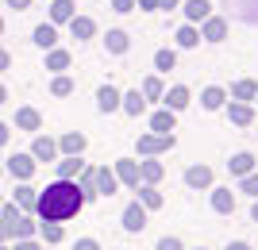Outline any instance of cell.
Returning a JSON list of instances; mask_svg holds the SVG:
<instances>
[{"mask_svg":"<svg viewBox=\"0 0 258 250\" xmlns=\"http://www.w3.org/2000/svg\"><path fill=\"white\" fill-rule=\"evenodd\" d=\"M81 208H85V196H81L77 181H54V185H46L39 193L35 216L46 219V223H62V219H74Z\"/></svg>","mask_w":258,"mask_h":250,"instance_id":"1","label":"cell"},{"mask_svg":"<svg viewBox=\"0 0 258 250\" xmlns=\"http://www.w3.org/2000/svg\"><path fill=\"white\" fill-rule=\"evenodd\" d=\"M4 170H8V174L16 177V181H31V177H35V170H39V162H35L31 154H12Z\"/></svg>","mask_w":258,"mask_h":250,"instance_id":"2","label":"cell"},{"mask_svg":"<svg viewBox=\"0 0 258 250\" xmlns=\"http://www.w3.org/2000/svg\"><path fill=\"white\" fill-rule=\"evenodd\" d=\"M173 135H139V154H162V150H173Z\"/></svg>","mask_w":258,"mask_h":250,"instance_id":"3","label":"cell"},{"mask_svg":"<svg viewBox=\"0 0 258 250\" xmlns=\"http://www.w3.org/2000/svg\"><path fill=\"white\" fill-rule=\"evenodd\" d=\"M27 154H31L35 162H54V158H58V142L46 139V135H35V142H31Z\"/></svg>","mask_w":258,"mask_h":250,"instance_id":"4","label":"cell"},{"mask_svg":"<svg viewBox=\"0 0 258 250\" xmlns=\"http://www.w3.org/2000/svg\"><path fill=\"white\" fill-rule=\"evenodd\" d=\"M123 227H127L131 235H139V231L147 227V208H143L139 200H135V204H127V208H123Z\"/></svg>","mask_w":258,"mask_h":250,"instance_id":"5","label":"cell"},{"mask_svg":"<svg viewBox=\"0 0 258 250\" xmlns=\"http://www.w3.org/2000/svg\"><path fill=\"white\" fill-rule=\"evenodd\" d=\"M58 150H62L66 158H81V150H85V135H81V131H66L62 139H58Z\"/></svg>","mask_w":258,"mask_h":250,"instance_id":"6","label":"cell"},{"mask_svg":"<svg viewBox=\"0 0 258 250\" xmlns=\"http://www.w3.org/2000/svg\"><path fill=\"white\" fill-rule=\"evenodd\" d=\"M112 174H116V181H123V185H131V189H139V162H131V158H119Z\"/></svg>","mask_w":258,"mask_h":250,"instance_id":"7","label":"cell"},{"mask_svg":"<svg viewBox=\"0 0 258 250\" xmlns=\"http://www.w3.org/2000/svg\"><path fill=\"white\" fill-rule=\"evenodd\" d=\"M35 200H39V193H35L27 181H20V185H16V200H12V204L20 208V212H35Z\"/></svg>","mask_w":258,"mask_h":250,"instance_id":"8","label":"cell"},{"mask_svg":"<svg viewBox=\"0 0 258 250\" xmlns=\"http://www.w3.org/2000/svg\"><path fill=\"white\" fill-rule=\"evenodd\" d=\"M185 185L208 189V185H212V170H208V165H189V170H185Z\"/></svg>","mask_w":258,"mask_h":250,"instance_id":"9","label":"cell"},{"mask_svg":"<svg viewBox=\"0 0 258 250\" xmlns=\"http://www.w3.org/2000/svg\"><path fill=\"white\" fill-rule=\"evenodd\" d=\"M212 16V4L208 0H185V20L189 23H201V20H208Z\"/></svg>","mask_w":258,"mask_h":250,"instance_id":"10","label":"cell"},{"mask_svg":"<svg viewBox=\"0 0 258 250\" xmlns=\"http://www.w3.org/2000/svg\"><path fill=\"white\" fill-rule=\"evenodd\" d=\"M97 108L104 112V116H108V112H116V108H119V93H116L112 85H100V89H97Z\"/></svg>","mask_w":258,"mask_h":250,"instance_id":"11","label":"cell"},{"mask_svg":"<svg viewBox=\"0 0 258 250\" xmlns=\"http://www.w3.org/2000/svg\"><path fill=\"white\" fill-rule=\"evenodd\" d=\"M31 39H35V46H43V50H54V43H58V31H54V23H39Z\"/></svg>","mask_w":258,"mask_h":250,"instance_id":"12","label":"cell"},{"mask_svg":"<svg viewBox=\"0 0 258 250\" xmlns=\"http://www.w3.org/2000/svg\"><path fill=\"white\" fill-rule=\"evenodd\" d=\"M16 127H20V131H39V127H43V116H39L35 108H20V112H16Z\"/></svg>","mask_w":258,"mask_h":250,"instance_id":"13","label":"cell"},{"mask_svg":"<svg viewBox=\"0 0 258 250\" xmlns=\"http://www.w3.org/2000/svg\"><path fill=\"white\" fill-rule=\"evenodd\" d=\"M39 235V223H35L31 216H20L16 219V231H12V242H20V239H35Z\"/></svg>","mask_w":258,"mask_h":250,"instance_id":"14","label":"cell"},{"mask_svg":"<svg viewBox=\"0 0 258 250\" xmlns=\"http://www.w3.org/2000/svg\"><path fill=\"white\" fill-rule=\"evenodd\" d=\"M212 208L220 212V216L235 212V196H231V189H212Z\"/></svg>","mask_w":258,"mask_h":250,"instance_id":"15","label":"cell"},{"mask_svg":"<svg viewBox=\"0 0 258 250\" xmlns=\"http://www.w3.org/2000/svg\"><path fill=\"white\" fill-rule=\"evenodd\" d=\"M74 8H77L74 0H54L50 4V23H70L74 20Z\"/></svg>","mask_w":258,"mask_h":250,"instance_id":"16","label":"cell"},{"mask_svg":"<svg viewBox=\"0 0 258 250\" xmlns=\"http://www.w3.org/2000/svg\"><path fill=\"white\" fill-rule=\"evenodd\" d=\"M70 31H74V39H93V35H97V23L89 20V16H74V20H70Z\"/></svg>","mask_w":258,"mask_h":250,"instance_id":"17","label":"cell"},{"mask_svg":"<svg viewBox=\"0 0 258 250\" xmlns=\"http://www.w3.org/2000/svg\"><path fill=\"white\" fill-rule=\"evenodd\" d=\"M77 189H81V196H85V200L100 196V193H97V170H81V174H77Z\"/></svg>","mask_w":258,"mask_h":250,"instance_id":"18","label":"cell"},{"mask_svg":"<svg viewBox=\"0 0 258 250\" xmlns=\"http://www.w3.org/2000/svg\"><path fill=\"white\" fill-rule=\"evenodd\" d=\"M162 100H166V108H170V112H181L185 104H189V89H185V85H173Z\"/></svg>","mask_w":258,"mask_h":250,"instance_id":"19","label":"cell"},{"mask_svg":"<svg viewBox=\"0 0 258 250\" xmlns=\"http://www.w3.org/2000/svg\"><path fill=\"white\" fill-rule=\"evenodd\" d=\"M224 35H227V23L220 20V16H208L205 20V39L208 43H224Z\"/></svg>","mask_w":258,"mask_h":250,"instance_id":"20","label":"cell"},{"mask_svg":"<svg viewBox=\"0 0 258 250\" xmlns=\"http://www.w3.org/2000/svg\"><path fill=\"white\" fill-rule=\"evenodd\" d=\"M151 127H154V135H173V112L170 108L154 112V116H151Z\"/></svg>","mask_w":258,"mask_h":250,"instance_id":"21","label":"cell"},{"mask_svg":"<svg viewBox=\"0 0 258 250\" xmlns=\"http://www.w3.org/2000/svg\"><path fill=\"white\" fill-rule=\"evenodd\" d=\"M116 185H119L116 174H112L108 165H100V170H97V193L100 196H112V193H116Z\"/></svg>","mask_w":258,"mask_h":250,"instance_id":"22","label":"cell"},{"mask_svg":"<svg viewBox=\"0 0 258 250\" xmlns=\"http://www.w3.org/2000/svg\"><path fill=\"white\" fill-rule=\"evenodd\" d=\"M119 108L127 112V116H143V108H147V100H143V93L135 89V93H127V97H119Z\"/></svg>","mask_w":258,"mask_h":250,"instance_id":"23","label":"cell"},{"mask_svg":"<svg viewBox=\"0 0 258 250\" xmlns=\"http://www.w3.org/2000/svg\"><path fill=\"white\" fill-rule=\"evenodd\" d=\"M224 100H227V93H224V89H216V85H208L205 93H201V104H205L208 112H216V108H224Z\"/></svg>","mask_w":258,"mask_h":250,"instance_id":"24","label":"cell"},{"mask_svg":"<svg viewBox=\"0 0 258 250\" xmlns=\"http://www.w3.org/2000/svg\"><path fill=\"white\" fill-rule=\"evenodd\" d=\"M46 69H54V73H62V69H70V50H46Z\"/></svg>","mask_w":258,"mask_h":250,"instance_id":"25","label":"cell"},{"mask_svg":"<svg viewBox=\"0 0 258 250\" xmlns=\"http://www.w3.org/2000/svg\"><path fill=\"white\" fill-rule=\"evenodd\" d=\"M81 170H85V165H81V158H62V162H58V181H74Z\"/></svg>","mask_w":258,"mask_h":250,"instance_id":"26","label":"cell"},{"mask_svg":"<svg viewBox=\"0 0 258 250\" xmlns=\"http://www.w3.org/2000/svg\"><path fill=\"white\" fill-rule=\"evenodd\" d=\"M231 97L235 100H254L258 97V81H250V77L247 81H235V85H231Z\"/></svg>","mask_w":258,"mask_h":250,"instance_id":"27","label":"cell"},{"mask_svg":"<svg viewBox=\"0 0 258 250\" xmlns=\"http://www.w3.org/2000/svg\"><path fill=\"white\" fill-rule=\"evenodd\" d=\"M227 170H231L235 177H247L250 170H254V158H250V154H235V158L227 162Z\"/></svg>","mask_w":258,"mask_h":250,"instance_id":"28","label":"cell"},{"mask_svg":"<svg viewBox=\"0 0 258 250\" xmlns=\"http://www.w3.org/2000/svg\"><path fill=\"white\" fill-rule=\"evenodd\" d=\"M227 116H231V123L247 127V123L254 120V108H250V104H231V108H227Z\"/></svg>","mask_w":258,"mask_h":250,"instance_id":"29","label":"cell"},{"mask_svg":"<svg viewBox=\"0 0 258 250\" xmlns=\"http://www.w3.org/2000/svg\"><path fill=\"white\" fill-rule=\"evenodd\" d=\"M104 46L112 50V54H123V50H127V31H108L104 35Z\"/></svg>","mask_w":258,"mask_h":250,"instance_id":"30","label":"cell"},{"mask_svg":"<svg viewBox=\"0 0 258 250\" xmlns=\"http://www.w3.org/2000/svg\"><path fill=\"white\" fill-rule=\"evenodd\" d=\"M39 235H43L46 242H62V239H66L62 223H46V219H43V223H39Z\"/></svg>","mask_w":258,"mask_h":250,"instance_id":"31","label":"cell"},{"mask_svg":"<svg viewBox=\"0 0 258 250\" xmlns=\"http://www.w3.org/2000/svg\"><path fill=\"white\" fill-rule=\"evenodd\" d=\"M201 43V31H197L193 23H185L181 31H177V46H197Z\"/></svg>","mask_w":258,"mask_h":250,"instance_id":"32","label":"cell"},{"mask_svg":"<svg viewBox=\"0 0 258 250\" xmlns=\"http://www.w3.org/2000/svg\"><path fill=\"white\" fill-rule=\"evenodd\" d=\"M173 65H177V54H173V50H158V54H154V69H162V73H170Z\"/></svg>","mask_w":258,"mask_h":250,"instance_id":"33","label":"cell"},{"mask_svg":"<svg viewBox=\"0 0 258 250\" xmlns=\"http://www.w3.org/2000/svg\"><path fill=\"white\" fill-rule=\"evenodd\" d=\"M139 200H143V208H162V193H158V189H151V185L139 189Z\"/></svg>","mask_w":258,"mask_h":250,"instance_id":"34","label":"cell"},{"mask_svg":"<svg viewBox=\"0 0 258 250\" xmlns=\"http://www.w3.org/2000/svg\"><path fill=\"white\" fill-rule=\"evenodd\" d=\"M50 93H54V97H70V93H74V81H70L66 73H58V77H54V85H50Z\"/></svg>","mask_w":258,"mask_h":250,"instance_id":"35","label":"cell"},{"mask_svg":"<svg viewBox=\"0 0 258 250\" xmlns=\"http://www.w3.org/2000/svg\"><path fill=\"white\" fill-rule=\"evenodd\" d=\"M162 97V81L158 77H147V81H143V100H158Z\"/></svg>","mask_w":258,"mask_h":250,"instance_id":"36","label":"cell"},{"mask_svg":"<svg viewBox=\"0 0 258 250\" xmlns=\"http://www.w3.org/2000/svg\"><path fill=\"white\" fill-rule=\"evenodd\" d=\"M139 174H143V177H147V181L154 185V181L162 177V165H158V162H143V165H139Z\"/></svg>","mask_w":258,"mask_h":250,"instance_id":"37","label":"cell"},{"mask_svg":"<svg viewBox=\"0 0 258 250\" xmlns=\"http://www.w3.org/2000/svg\"><path fill=\"white\" fill-rule=\"evenodd\" d=\"M158 250H181V239H177V235H166V239H158Z\"/></svg>","mask_w":258,"mask_h":250,"instance_id":"38","label":"cell"},{"mask_svg":"<svg viewBox=\"0 0 258 250\" xmlns=\"http://www.w3.org/2000/svg\"><path fill=\"white\" fill-rule=\"evenodd\" d=\"M243 193H254V196H258V174H247V177H243Z\"/></svg>","mask_w":258,"mask_h":250,"instance_id":"39","label":"cell"},{"mask_svg":"<svg viewBox=\"0 0 258 250\" xmlns=\"http://www.w3.org/2000/svg\"><path fill=\"white\" fill-rule=\"evenodd\" d=\"M8 250H43V246H39L35 239H20V242H12Z\"/></svg>","mask_w":258,"mask_h":250,"instance_id":"40","label":"cell"},{"mask_svg":"<svg viewBox=\"0 0 258 250\" xmlns=\"http://www.w3.org/2000/svg\"><path fill=\"white\" fill-rule=\"evenodd\" d=\"M135 8V0H112V12H131Z\"/></svg>","mask_w":258,"mask_h":250,"instance_id":"41","label":"cell"},{"mask_svg":"<svg viewBox=\"0 0 258 250\" xmlns=\"http://www.w3.org/2000/svg\"><path fill=\"white\" fill-rule=\"evenodd\" d=\"M74 250H100V246H97V239H77Z\"/></svg>","mask_w":258,"mask_h":250,"instance_id":"42","label":"cell"},{"mask_svg":"<svg viewBox=\"0 0 258 250\" xmlns=\"http://www.w3.org/2000/svg\"><path fill=\"white\" fill-rule=\"evenodd\" d=\"M8 8H16V12H23V8H31V0H4Z\"/></svg>","mask_w":258,"mask_h":250,"instance_id":"43","label":"cell"},{"mask_svg":"<svg viewBox=\"0 0 258 250\" xmlns=\"http://www.w3.org/2000/svg\"><path fill=\"white\" fill-rule=\"evenodd\" d=\"M8 139H12V127H8V123H0V146H8Z\"/></svg>","mask_w":258,"mask_h":250,"instance_id":"44","label":"cell"},{"mask_svg":"<svg viewBox=\"0 0 258 250\" xmlns=\"http://www.w3.org/2000/svg\"><path fill=\"white\" fill-rule=\"evenodd\" d=\"M135 4H139L143 12H154V8H158V0H135Z\"/></svg>","mask_w":258,"mask_h":250,"instance_id":"45","label":"cell"},{"mask_svg":"<svg viewBox=\"0 0 258 250\" xmlns=\"http://www.w3.org/2000/svg\"><path fill=\"white\" fill-rule=\"evenodd\" d=\"M8 65H12V54H8V50H0V73H4Z\"/></svg>","mask_w":258,"mask_h":250,"instance_id":"46","label":"cell"},{"mask_svg":"<svg viewBox=\"0 0 258 250\" xmlns=\"http://www.w3.org/2000/svg\"><path fill=\"white\" fill-rule=\"evenodd\" d=\"M158 8H177V0H158Z\"/></svg>","mask_w":258,"mask_h":250,"instance_id":"47","label":"cell"},{"mask_svg":"<svg viewBox=\"0 0 258 250\" xmlns=\"http://www.w3.org/2000/svg\"><path fill=\"white\" fill-rule=\"evenodd\" d=\"M227 250H250V246H247V242H231Z\"/></svg>","mask_w":258,"mask_h":250,"instance_id":"48","label":"cell"},{"mask_svg":"<svg viewBox=\"0 0 258 250\" xmlns=\"http://www.w3.org/2000/svg\"><path fill=\"white\" fill-rule=\"evenodd\" d=\"M250 216H254V223H258V200H254V208H250Z\"/></svg>","mask_w":258,"mask_h":250,"instance_id":"49","label":"cell"},{"mask_svg":"<svg viewBox=\"0 0 258 250\" xmlns=\"http://www.w3.org/2000/svg\"><path fill=\"white\" fill-rule=\"evenodd\" d=\"M0 100H8V89H4V85H0Z\"/></svg>","mask_w":258,"mask_h":250,"instance_id":"50","label":"cell"},{"mask_svg":"<svg viewBox=\"0 0 258 250\" xmlns=\"http://www.w3.org/2000/svg\"><path fill=\"white\" fill-rule=\"evenodd\" d=\"M0 35H4V16H0Z\"/></svg>","mask_w":258,"mask_h":250,"instance_id":"51","label":"cell"},{"mask_svg":"<svg viewBox=\"0 0 258 250\" xmlns=\"http://www.w3.org/2000/svg\"><path fill=\"white\" fill-rule=\"evenodd\" d=\"M0 208H4V196H0Z\"/></svg>","mask_w":258,"mask_h":250,"instance_id":"52","label":"cell"},{"mask_svg":"<svg viewBox=\"0 0 258 250\" xmlns=\"http://www.w3.org/2000/svg\"><path fill=\"white\" fill-rule=\"evenodd\" d=\"M0 177H4V165H0Z\"/></svg>","mask_w":258,"mask_h":250,"instance_id":"53","label":"cell"},{"mask_svg":"<svg viewBox=\"0 0 258 250\" xmlns=\"http://www.w3.org/2000/svg\"><path fill=\"white\" fill-rule=\"evenodd\" d=\"M197 250H208V246H197Z\"/></svg>","mask_w":258,"mask_h":250,"instance_id":"54","label":"cell"},{"mask_svg":"<svg viewBox=\"0 0 258 250\" xmlns=\"http://www.w3.org/2000/svg\"><path fill=\"white\" fill-rule=\"evenodd\" d=\"M0 250H8V246H0Z\"/></svg>","mask_w":258,"mask_h":250,"instance_id":"55","label":"cell"},{"mask_svg":"<svg viewBox=\"0 0 258 250\" xmlns=\"http://www.w3.org/2000/svg\"><path fill=\"white\" fill-rule=\"evenodd\" d=\"M254 100H258V97H254Z\"/></svg>","mask_w":258,"mask_h":250,"instance_id":"56","label":"cell"}]
</instances>
